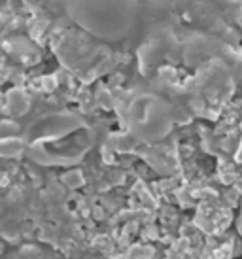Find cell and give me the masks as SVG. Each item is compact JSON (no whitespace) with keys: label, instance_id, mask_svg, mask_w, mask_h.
I'll list each match as a JSON object with an SVG mask.
<instances>
[{"label":"cell","instance_id":"1","mask_svg":"<svg viewBox=\"0 0 242 259\" xmlns=\"http://www.w3.org/2000/svg\"><path fill=\"white\" fill-rule=\"evenodd\" d=\"M91 129L72 114H51L29 129V153L36 163L70 165L91 148Z\"/></svg>","mask_w":242,"mask_h":259},{"label":"cell","instance_id":"3","mask_svg":"<svg viewBox=\"0 0 242 259\" xmlns=\"http://www.w3.org/2000/svg\"><path fill=\"white\" fill-rule=\"evenodd\" d=\"M127 125L131 133L142 142L163 140L172 131L174 115L161 97L142 93L135 97L127 110Z\"/></svg>","mask_w":242,"mask_h":259},{"label":"cell","instance_id":"2","mask_svg":"<svg viewBox=\"0 0 242 259\" xmlns=\"http://www.w3.org/2000/svg\"><path fill=\"white\" fill-rule=\"evenodd\" d=\"M64 10L79 29L104 42H121L135 29L136 0H63Z\"/></svg>","mask_w":242,"mask_h":259}]
</instances>
